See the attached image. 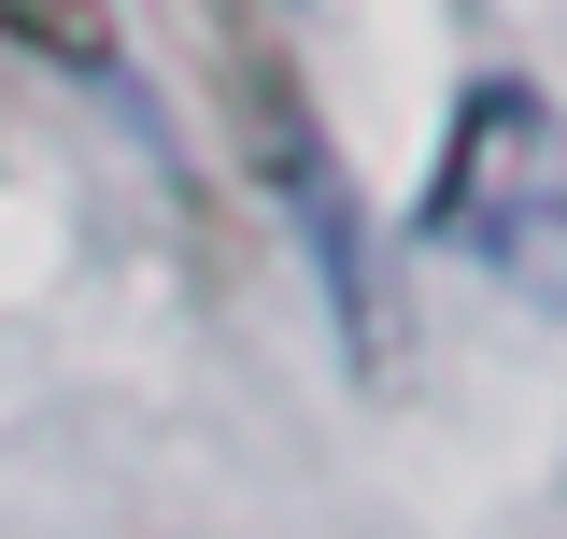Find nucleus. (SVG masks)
Returning a JSON list of instances; mask_svg holds the SVG:
<instances>
[{
    "instance_id": "obj_1",
    "label": "nucleus",
    "mask_w": 567,
    "mask_h": 539,
    "mask_svg": "<svg viewBox=\"0 0 567 539\" xmlns=\"http://www.w3.org/2000/svg\"><path fill=\"white\" fill-rule=\"evenodd\" d=\"M440 256L496 270L511 298L567 313V114L525 85V71H483L440 129V171H425V213H412Z\"/></svg>"
},
{
    "instance_id": "obj_2",
    "label": "nucleus",
    "mask_w": 567,
    "mask_h": 539,
    "mask_svg": "<svg viewBox=\"0 0 567 539\" xmlns=\"http://www.w3.org/2000/svg\"><path fill=\"white\" fill-rule=\"evenodd\" d=\"M213 85H227V129H241V156H256V185H270V200L312 227V256L354 284V200L327 185L312 100H298V71H284V43L256 29V14H227V58H213Z\"/></svg>"
},
{
    "instance_id": "obj_3",
    "label": "nucleus",
    "mask_w": 567,
    "mask_h": 539,
    "mask_svg": "<svg viewBox=\"0 0 567 539\" xmlns=\"http://www.w3.org/2000/svg\"><path fill=\"white\" fill-rule=\"evenodd\" d=\"M0 43H29L43 71H114V0H0Z\"/></svg>"
}]
</instances>
